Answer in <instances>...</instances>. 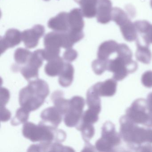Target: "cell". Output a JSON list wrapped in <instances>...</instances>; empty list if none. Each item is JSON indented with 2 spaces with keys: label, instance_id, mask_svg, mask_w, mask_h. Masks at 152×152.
<instances>
[{
  "label": "cell",
  "instance_id": "cell-16",
  "mask_svg": "<svg viewBox=\"0 0 152 152\" xmlns=\"http://www.w3.org/2000/svg\"><path fill=\"white\" fill-rule=\"evenodd\" d=\"M83 15L80 9L75 8L68 13L69 30L75 31H82L84 26Z\"/></svg>",
  "mask_w": 152,
  "mask_h": 152
},
{
  "label": "cell",
  "instance_id": "cell-8",
  "mask_svg": "<svg viewBox=\"0 0 152 152\" xmlns=\"http://www.w3.org/2000/svg\"><path fill=\"white\" fill-rule=\"evenodd\" d=\"M84 105L85 100L82 97L75 96L70 99V108L65 115L64 119L65 124L67 127H75L80 122Z\"/></svg>",
  "mask_w": 152,
  "mask_h": 152
},
{
  "label": "cell",
  "instance_id": "cell-2",
  "mask_svg": "<svg viewBox=\"0 0 152 152\" xmlns=\"http://www.w3.org/2000/svg\"><path fill=\"white\" fill-rule=\"evenodd\" d=\"M49 91L48 85L43 80L37 79L29 81L19 92V104L30 112L37 110L43 104Z\"/></svg>",
  "mask_w": 152,
  "mask_h": 152
},
{
  "label": "cell",
  "instance_id": "cell-31",
  "mask_svg": "<svg viewBox=\"0 0 152 152\" xmlns=\"http://www.w3.org/2000/svg\"><path fill=\"white\" fill-rule=\"evenodd\" d=\"M141 82L145 87L152 88V71L145 72L141 77Z\"/></svg>",
  "mask_w": 152,
  "mask_h": 152
},
{
  "label": "cell",
  "instance_id": "cell-7",
  "mask_svg": "<svg viewBox=\"0 0 152 152\" xmlns=\"http://www.w3.org/2000/svg\"><path fill=\"white\" fill-rule=\"evenodd\" d=\"M112 20L120 27L124 38L128 42L134 41L137 39V31L134 23H132L126 13L119 8L113 9Z\"/></svg>",
  "mask_w": 152,
  "mask_h": 152
},
{
  "label": "cell",
  "instance_id": "cell-12",
  "mask_svg": "<svg viewBox=\"0 0 152 152\" xmlns=\"http://www.w3.org/2000/svg\"><path fill=\"white\" fill-rule=\"evenodd\" d=\"M112 3L110 0H99L97 7V20L98 23L105 24L112 20Z\"/></svg>",
  "mask_w": 152,
  "mask_h": 152
},
{
  "label": "cell",
  "instance_id": "cell-23",
  "mask_svg": "<svg viewBox=\"0 0 152 152\" xmlns=\"http://www.w3.org/2000/svg\"><path fill=\"white\" fill-rule=\"evenodd\" d=\"M99 97L100 96L94 89L93 86L89 89L87 92L86 99V102L89 108L100 112L101 109V100Z\"/></svg>",
  "mask_w": 152,
  "mask_h": 152
},
{
  "label": "cell",
  "instance_id": "cell-9",
  "mask_svg": "<svg viewBox=\"0 0 152 152\" xmlns=\"http://www.w3.org/2000/svg\"><path fill=\"white\" fill-rule=\"evenodd\" d=\"M45 28L41 25H36L32 29L22 33V40L26 48H34L39 44V39L44 35Z\"/></svg>",
  "mask_w": 152,
  "mask_h": 152
},
{
  "label": "cell",
  "instance_id": "cell-18",
  "mask_svg": "<svg viewBox=\"0 0 152 152\" xmlns=\"http://www.w3.org/2000/svg\"><path fill=\"white\" fill-rule=\"evenodd\" d=\"M64 93L61 91H55L51 96V99L56 108L62 115H65L69 111L70 100L64 98Z\"/></svg>",
  "mask_w": 152,
  "mask_h": 152
},
{
  "label": "cell",
  "instance_id": "cell-27",
  "mask_svg": "<svg viewBox=\"0 0 152 152\" xmlns=\"http://www.w3.org/2000/svg\"><path fill=\"white\" fill-rule=\"evenodd\" d=\"M29 111L21 107L17 111L15 115L11 121V124L17 126L21 124L25 123L29 118Z\"/></svg>",
  "mask_w": 152,
  "mask_h": 152
},
{
  "label": "cell",
  "instance_id": "cell-19",
  "mask_svg": "<svg viewBox=\"0 0 152 152\" xmlns=\"http://www.w3.org/2000/svg\"><path fill=\"white\" fill-rule=\"evenodd\" d=\"M119 44L113 40L107 41L99 46L98 51V58L103 60H107L112 54L116 52Z\"/></svg>",
  "mask_w": 152,
  "mask_h": 152
},
{
  "label": "cell",
  "instance_id": "cell-11",
  "mask_svg": "<svg viewBox=\"0 0 152 152\" xmlns=\"http://www.w3.org/2000/svg\"><path fill=\"white\" fill-rule=\"evenodd\" d=\"M62 115L55 106L48 107L42 112L40 123L52 128H57L61 122Z\"/></svg>",
  "mask_w": 152,
  "mask_h": 152
},
{
  "label": "cell",
  "instance_id": "cell-34",
  "mask_svg": "<svg viewBox=\"0 0 152 152\" xmlns=\"http://www.w3.org/2000/svg\"><path fill=\"white\" fill-rule=\"evenodd\" d=\"M11 116V113L5 106H1V120L2 122L9 121Z\"/></svg>",
  "mask_w": 152,
  "mask_h": 152
},
{
  "label": "cell",
  "instance_id": "cell-5",
  "mask_svg": "<svg viewBox=\"0 0 152 152\" xmlns=\"http://www.w3.org/2000/svg\"><path fill=\"white\" fill-rule=\"evenodd\" d=\"M125 115L136 124L152 127V117L146 99H136L127 109Z\"/></svg>",
  "mask_w": 152,
  "mask_h": 152
},
{
  "label": "cell",
  "instance_id": "cell-38",
  "mask_svg": "<svg viewBox=\"0 0 152 152\" xmlns=\"http://www.w3.org/2000/svg\"><path fill=\"white\" fill-rule=\"evenodd\" d=\"M44 1H48L49 0H44Z\"/></svg>",
  "mask_w": 152,
  "mask_h": 152
},
{
  "label": "cell",
  "instance_id": "cell-14",
  "mask_svg": "<svg viewBox=\"0 0 152 152\" xmlns=\"http://www.w3.org/2000/svg\"><path fill=\"white\" fill-rule=\"evenodd\" d=\"M49 28L55 31L65 32L69 31L68 13L63 12L58 14L55 17L52 18L48 23Z\"/></svg>",
  "mask_w": 152,
  "mask_h": 152
},
{
  "label": "cell",
  "instance_id": "cell-35",
  "mask_svg": "<svg viewBox=\"0 0 152 152\" xmlns=\"http://www.w3.org/2000/svg\"><path fill=\"white\" fill-rule=\"evenodd\" d=\"M146 101L148 108H149L151 114L152 115V92L148 94L147 98Z\"/></svg>",
  "mask_w": 152,
  "mask_h": 152
},
{
  "label": "cell",
  "instance_id": "cell-32",
  "mask_svg": "<svg viewBox=\"0 0 152 152\" xmlns=\"http://www.w3.org/2000/svg\"><path fill=\"white\" fill-rule=\"evenodd\" d=\"M64 58L68 62H72L76 59L78 56V53L72 48L67 49L64 54Z\"/></svg>",
  "mask_w": 152,
  "mask_h": 152
},
{
  "label": "cell",
  "instance_id": "cell-13",
  "mask_svg": "<svg viewBox=\"0 0 152 152\" xmlns=\"http://www.w3.org/2000/svg\"><path fill=\"white\" fill-rule=\"evenodd\" d=\"M29 152H75L72 148L63 146L58 142L40 143L31 145L28 148Z\"/></svg>",
  "mask_w": 152,
  "mask_h": 152
},
{
  "label": "cell",
  "instance_id": "cell-37",
  "mask_svg": "<svg viewBox=\"0 0 152 152\" xmlns=\"http://www.w3.org/2000/svg\"><path fill=\"white\" fill-rule=\"evenodd\" d=\"M150 5H151V7L152 8V0H151V2H150Z\"/></svg>",
  "mask_w": 152,
  "mask_h": 152
},
{
  "label": "cell",
  "instance_id": "cell-28",
  "mask_svg": "<svg viewBox=\"0 0 152 152\" xmlns=\"http://www.w3.org/2000/svg\"><path fill=\"white\" fill-rule=\"evenodd\" d=\"M99 113L100 112L96 110L88 108L83 114L80 122L88 124H93L98 120Z\"/></svg>",
  "mask_w": 152,
  "mask_h": 152
},
{
  "label": "cell",
  "instance_id": "cell-22",
  "mask_svg": "<svg viewBox=\"0 0 152 152\" xmlns=\"http://www.w3.org/2000/svg\"><path fill=\"white\" fill-rule=\"evenodd\" d=\"M137 50L136 57L137 60L146 64H149L152 59V53L148 48V45L140 44L139 39H136Z\"/></svg>",
  "mask_w": 152,
  "mask_h": 152
},
{
  "label": "cell",
  "instance_id": "cell-24",
  "mask_svg": "<svg viewBox=\"0 0 152 152\" xmlns=\"http://www.w3.org/2000/svg\"><path fill=\"white\" fill-rule=\"evenodd\" d=\"M76 128L81 132L83 139L85 142H88L95 134V129L92 124L80 122Z\"/></svg>",
  "mask_w": 152,
  "mask_h": 152
},
{
  "label": "cell",
  "instance_id": "cell-3",
  "mask_svg": "<svg viewBox=\"0 0 152 152\" xmlns=\"http://www.w3.org/2000/svg\"><path fill=\"white\" fill-rule=\"evenodd\" d=\"M116 53L117 56L115 59L107 60V70L113 73L114 80L121 81L129 74L136 72L138 64L132 60V52L126 44H119Z\"/></svg>",
  "mask_w": 152,
  "mask_h": 152
},
{
  "label": "cell",
  "instance_id": "cell-30",
  "mask_svg": "<svg viewBox=\"0 0 152 152\" xmlns=\"http://www.w3.org/2000/svg\"><path fill=\"white\" fill-rule=\"evenodd\" d=\"M107 60L98 59L94 60L92 63V70L96 74L100 75L107 70Z\"/></svg>",
  "mask_w": 152,
  "mask_h": 152
},
{
  "label": "cell",
  "instance_id": "cell-29",
  "mask_svg": "<svg viewBox=\"0 0 152 152\" xmlns=\"http://www.w3.org/2000/svg\"><path fill=\"white\" fill-rule=\"evenodd\" d=\"M44 59L43 50H37L32 53L27 64L39 69L42 66Z\"/></svg>",
  "mask_w": 152,
  "mask_h": 152
},
{
  "label": "cell",
  "instance_id": "cell-1",
  "mask_svg": "<svg viewBox=\"0 0 152 152\" xmlns=\"http://www.w3.org/2000/svg\"><path fill=\"white\" fill-rule=\"evenodd\" d=\"M120 135L128 146L139 151L142 146L152 144V130L141 128L126 115L120 120Z\"/></svg>",
  "mask_w": 152,
  "mask_h": 152
},
{
  "label": "cell",
  "instance_id": "cell-15",
  "mask_svg": "<svg viewBox=\"0 0 152 152\" xmlns=\"http://www.w3.org/2000/svg\"><path fill=\"white\" fill-rule=\"evenodd\" d=\"M93 87L100 96L111 97L116 92L117 82L115 80L108 79L96 83Z\"/></svg>",
  "mask_w": 152,
  "mask_h": 152
},
{
  "label": "cell",
  "instance_id": "cell-10",
  "mask_svg": "<svg viewBox=\"0 0 152 152\" xmlns=\"http://www.w3.org/2000/svg\"><path fill=\"white\" fill-rule=\"evenodd\" d=\"M22 40V33L18 30L9 29L6 32L5 36L1 38V53H4L10 48H14L20 44Z\"/></svg>",
  "mask_w": 152,
  "mask_h": 152
},
{
  "label": "cell",
  "instance_id": "cell-25",
  "mask_svg": "<svg viewBox=\"0 0 152 152\" xmlns=\"http://www.w3.org/2000/svg\"><path fill=\"white\" fill-rule=\"evenodd\" d=\"M20 72L25 79L29 82L38 79L39 68L26 64L21 68Z\"/></svg>",
  "mask_w": 152,
  "mask_h": 152
},
{
  "label": "cell",
  "instance_id": "cell-6",
  "mask_svg": "<svg viewBox=\"0 0 152 152\" xmlns=\"http://www.w3.org/2000/svg\"><path fill=\"white\" fill-rule=\"evenodd\" d=\"M121 138L115 131L114 124L107 121L102 128V136L96 143V148L100 152H111L121 144Z\"/></svg>",
  "mask_w": 152,
  "mask_h": 152
},
{
  "label": "cell",
  "instance_id": "cell-36",
  "mask_svg": "<svg viewBox=\"0 0 152 152\" xmlns=\"http://www.w3.org/2000/svg\"><path fill=\"white\" fill-rule=\"evenodd\" d=\"M95 148L93 146L91 145L88 142H86L85 147L83 148V150L82 151H94Z\"/></svg>",
  "mask_w": 152,
  "mask_h": 152
},
{
  "label": "cell",
  "instance_id": "cell-20",
  "mask_svg": "<svg viewBox=\"0 0 152 152\" xmlns=\"http://www.w3.org/2000/svg\"><path fill=\"white\" fill-rule=\"evenodd\" d=\"M65 64L64 59L59 56L50 60L45 66V72L51 77L59 75L64 69Z\"/></svg>",
  "mask_w": 152,
  "mask_h": 152
},
{
  "label": "cell",
  "instance_id": "cell-4",
  "mask_svg": "<svg viewBox=\"0 0 152 152\" xmlns=\"http://www.w3.org/2000/svg\"><path fill=\"white\" fill-rule=\"evenodd\" d=\"M24 137L32 142L40 143L63 142L66 138L64 131L39 123L36 125L32 122H26L23 128Z\"/></svg>",
  "mask_w": 152,
  "mask_h": 152
},
{
  "label": "cell",
  "instance_id": "cell-26",
  "mask_svg": "<svg viewBox=\"0 0 152 152\" xmlns=\"http://www.w3.org/2000/svg\"><path fill=\"white\" fill-rule=\"evenodd\" d=\"M31 52L28 50L24 48H18L15 52L14 57L15 61L18 65H26L28 63Z\"/></svg>",
  "mask_w": 152,
  "mask_h": 152
},
{
  "label": "cell",
  "instance_id": "cell-21",
  "mask_svg": "<svg viewBox=\"0 0 152 152\" xmlns=\"http://www.w3.org/2000/svg\"><path fill=\"white\" fill-rule=\"evenodd\" d=\"M74 68L69 63L65 64L64 69L59 74L58 82L60 85L64 87H68L72 84L74 79Z\"/></svg>",
  "mask_w": 152,
  "mask_h": 152
},
{
  "label": "cell",
  "instance_id": "cell-33",
  "mask_svg": "<svg viewBox=\"0 0 152 152\" xmlns=\"http://www.w3.org/2000/svg\"><path fill=\"white\" fill-rule=\"evenodd\" d=\"M0 102L1 106H5L7 104L10 97V92L5 88H1V95H0Z\"/></svg>",
  "mask_w": 152,
  "mask_h": 152
},
{
  "label": "cell",
  "instance_id": "cell-17",
  "mask_svg": "<svg viewBox=\"0 0 152 152\" xmlns=\"http://www.w3.org/2000/svg\"><path fill=\"white\" fill-rule=\"evenodd\" d=\"M137 33L140 34L145 44H152V25L146 20H140L134 23Z\"/></svg>",
  "mask_w": 152,
  "mask_h": 152
}]
</instances>
